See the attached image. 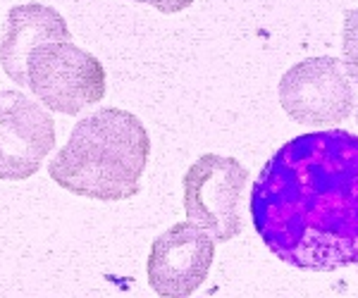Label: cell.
<instances>
[{"mask_svg": "<svg viewBox=\"0 0 358 298\" xmlns=\"http://www.w3.org/2000/svg\"><path fill=\"white\" fill-rule=\"evenodd\" d=\"M248 210L277 260L308 272L358 265V134L320 129L287 141L258 174Z\"/></svg>", "mask_w": 358, "mask_h": 298, "instance_id": "1", "label": "cell"}, {"mask_svg": "<svg viewBox=\"0 0 358 298\" xmlns=\"http://www.w3.org/2000/svg\"><path fill=\"white\" fill-rule=\"evenodd\" d=\"M151 158V136L134 112L101 107L79 119L48 174L69 193L115 203L134 198Z\"/></svg>", "mask_w": 358, "mask_h": 298, "instance_id": "2", "label": "cell"}, {"mask_svg": "<svg viewBox=\"0 0 358 298\" xmlns=\"http://www.w3.org/2000/svg\"><path fill=\"white\" fill-rule=\"evenodd\" d=\"M27 89L43 107L77 114L106 96L101 60L72 41H53L34 48L27 57Z\"/></svg>", "mask_w": 358, "mask_h": 298, "instance_id": "3", "label": "cell"}, {"mask_svg": "<svg viewBox=\"0 0 358 298\" xmlns=\"http://www.w3.org/2000/svg\"><path fill=\"white\" fill-rule=\"evenodd\" d=\"M184 213L215 241H232L244 229L241 198L248 170L236 158L206 153L184 174Z\"/></svg>", "mask_w": 358, "mask_h": 298, "instance_id": "4", "label": "cell"}, {"mask_svg": "<svg viewBox=\"0 0 358 298\" xmlns=\"http://www.w3.org/2000/svg\"><path fill=\"white\" fill-rule=\"evenodd\" d=\"M280 105L306 127H337L356 107V91L337 57H306L280 79Z\"/></svg>", "mask_w": 358, "mask_h": 298, "instance_id": "5", "label": "cell"}, {"mask_svg": "<svg viewBox=\"0 0 358 298\" xmlns=\"http://www.w3.org/2000/svg\"><path fill=\"white\" fill-rule=\"evenodd\" d=\"M53 148V114L22 91H0V181L34 177Z\"/></svg>", "mask_w": 358, "mask_h": 298, "instance_id": "6", "label": "cell"}, {"mask_svg": "<svg viewBox=\"0 0 358 298\" xmlns=\"http://www.w3.org/2000/svg\"><path fill=\"white\" fill-rule=\"evenodd\" d=\"M215 258V239L194 222L165 229L148 253V284L160 298H189L203 286Z\"/></svg>", "mask_w": 358, "mask_h": 298, "instance_id": "7", "label": "cell"}, {"mask_svg": "<svg viewBox=\"0 0 358 298\" xmlns=\"http://www.w3.org/2000/svg\"><path fill=\"white\" fill-rule=\"evenodd\" d=\"M53 41H72L65 17L38 3L15 5L0 38V67L20 89H27V57L34 48Z\"/></svg>", "mask_w": 358, "mask_h": 298, "instance_id": "8", "label": "cell"}, {"mask_svg": "<svg viewBox=\"0 0 358 298\" xmlns=\"http://www.w3.org/2000/svg\"><path fill=\"white\" fill-rule=\"evenodd\" d=\"M342 45H344V70L349 74V79H354L358 84V8L349 10L344 15Z\"/></svg>", "mask_w": 358, "mask_h": 298, "instance_id": "9", "label": "cell"}, {"mask_svg": "<svg viewBox=\"0 0 358 298\" xmlns=\"http://www.w3.org/2000/svg\"><path fill=\"white\" fill-rule=\"evenodd\" d=\"M134 3H146L158 10V13L177 15V13H184L187 8H192L194 0H134Z\"/></svg>", "mask_w": 358, "mask_h": 298, "instance_id": "10", "label": "cell"}, {"mask_svg": "<svg viewBox=\"0 0 358 298\" xmlns=\"http://www.w3.org/2000/svg\"><path fill=\"white\" fill-rule=\"evenodd\" d=\"M356 124H358V107H356Z\"/></svg>", "mask_w": 358, "mask_h": 298, "instance_id": "11", "label": "cell"}]
</instances>
